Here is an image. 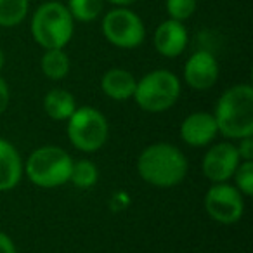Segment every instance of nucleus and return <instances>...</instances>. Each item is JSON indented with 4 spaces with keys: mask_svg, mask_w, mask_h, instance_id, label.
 <instances>
[{
    "mask_svg": "<svg viewBox=\"0 0 253 253\" xmlns=\"http://www.w3.org/2000/svg\"><path fill=\"white\" fill-rule=\"evenodd\" d=\"M71 18L80 23H92L104 11V0H68Z\"/></svg>",
    "mask_w": 253,
    "mask_h": 253,
    "instance_id": "nucleus-19",
    "label": "nucleus"
},
{
    "mask_svg": "<svg viewBox=\"0 0 253 253\" xmlns=\"http://www.w3.org/2000/svg\"><path fill=\"white\" fill-rule=\"evenodd\" d=\"M30 0H0V26L14 28L26 19Z\"/></svg>",
    "mask_w": 253,
    "mask_h": 253,
    "instance_id": "nucleus-17",
    "label": "nucleus"
},
{
    "mask_svg": "<svg viewBox=\"0 0 253 253\" xmlns=\"http://www.w3.org/2000/svg\"><path fill=\"white\" fill-rule=\"evenodd\" d=\"M198 9V0H165V11L170 19L187 21Z\"/></svg>",
    "mask_w": 253,
    "mask_h": 253,
    "instance_id": "nucleus-20",
    "label": "nucleus"
},
{
    "mask_svg": "<svg viewBox=\"0 0 253 253\" xmlns=\"http://www.w3.org/2000/svg\"><path fill=\"white\" fill-rule=\"evenodd\" d=\"M218 135L213 113L194 111L180 123V139L191 148H205Z\"/></svg>",
    "mask_w": 253,
    "mask_h": 253,
    "instance_id": "nucleus-11",
    "label": "nucleus"
},
{
    "mask_svg": "<svg viewBox=\"0 0 253 253\" xmlns=\"http://www.w3.org/2000/svg\"><path fill=\"white\" fill-rule=\"evenodd\" d=\"M135 77L128 70L123 68H111L101 78V90L106 97L113 101H128L134 97L135 90Z\"/></svg>",
    "mask_w": 253,
    "mask_h": 253,
    "instance_id": "nucleus-14",
    "label": "nucleus"
},
{
    "mask_svg": "<svg viewBox=\"0 0 253 253\" xmlns=\"http://www.w3.org/2000/svg\"><path fill=\"white\" fill-rule=\"evenodd\" d=\"M205 210L218 224H236L245 213V196L227 182L213 184L205 194Z\"/></svg>",
    "mask_w": 253,
    "mask_h": 253,
    "instance_id": "nucleus-8",
    "label": "nucleus"
},
{
    "mask_svg": "<svg viewBox=\"0 0 253 253\" xmlns=\"http://www.w3.org/2000/svg\"><path fill=\"white\" fill-rule=\"evenodd\" d=\"M40 70L45 75V78L52 82L64 80L71 70L70 56L64 52V49H47L43 50L40 57Z\"/></svg>",
    "mask_w": 253,
    "mask_h": 253,
    "instance_id": "nucleus-16",
    "label": "nucleus"
},
{
    "mask_svg": "<svg viewBox=\"0 0 253 253\" xmlns=\"http://www.w3.org/2000/svg\"><path fill=\"white\" fill-rule=\"evenodd\" d=\"M73 158L59 146H42L35 149L23 165L25 175L42 189H56L70 182Z\"/></svg>",
    "mask_w": 253,
    "mask_h": 253,
    "instance_id": "nucleus-4",
    "label": "nucleus"
},
{
    "mask_svg": "<svg viewBox=\"0 0 253 253\" xmlns=\"http://www.w3.org/2000/svg\"><path fill=\"white\" fill-rule=\"evenodd\" d=\"M236 148H238V155L241 162H253V135L239 139V146H236Z\"/></svg>",
    "mask_w": 253,
    "mask_h": 253,
    "instance_id": "nucleus-22",
    "label": "nucleus"
},
{
    "mask_svg": "<svg viewBox=\"0 0 253 253\" xmlns=\"http://www.w3.org/2000/svg\"><path fill=\"white\" fill-rule=\"evenodd\" d=\"M66 135L75 149L82 153H95L109 137V123L99 109L82 106L66 120Z\"/></svg>",
    "mask_w": 253,
    "mask_h": 253,
    "instance_id": "nucleus-6",
    "label": "nucleus"
},
{
    "mask_svg": "<svg viewBox=\"0 0 253 253\" xmlns=\"http://www.w3.org/2000/svg\"><path fill=\"white\" fill-rule=\"evenodd\" d=\"M153 43H155L156 52L172 59V57H179L186 50L189 43V33L184 23L169 18L160 23V26L156 28L153 35Z\"/></svg>",
    "mask_w": 253,
    "mask_h": 253,
    "instance_id": "nucleus-12",
    "label": "nucleus"
},
{
    "mask_svg": "<svg viewBox=\"0 0 253 253\" xmlns=\"http://www.w3.org/2000/svg\"><path fill=\"white\" fill-rule=\"evenodd\" d=\"M135 167L144 182L160 189L179 186L189 170L186 155L169 142H155L144 148Z\"/></svg>",
    "mask_w": 253,
    "mask_h": 253,
    "instance_id": "nucleus-1",
    "label": "nucleus"
},
{
    "mask_svg": "<svg viewBox=\"0 0 253 253\" xmlns=\"http://www.w3.org/2000/svg\"><path fill=\"white\" fill-rule=\"evenodd\" d=\"M104 2H109V4L116 5V7H128V5L135 4L137 0H104Z\"/></svg>",
    "mask_w": 253,
    "mask_h": 253,
    "instance_id": "nucleus-25",
    "label": "nucleus"
},
{
    "mask_svg": "<svg viewBox=\"0 0 253 253\" xmlns=\"http://www.w3.org/2000/svg\"><path fill=\"white\" fill-rule=\"evenodd\" d=\"M77 109V99L64 88H50L43 95V111L54 122H66Z\"/></svg>",
    "mask_w": 253,
    "mask_h": 253,
    "instance_id": "nucleus-15",
    "label": "nucleus"
},
{
    "mask_svg": "<svg viewBox=\"0 0 253 253\" xmlns=\"http://www.w3.org/2000/svg\"><path fill=\"white\" fill-rule=\"evenodd\" d=\"M213 118L218 134L231 141L253 135V87L238 84L229 87L218 97Z\"/></svg>",
    "mask_w": 253,
    "mask_h": 253,
    "instance_id": "nucleus-2",
    "label": "nucleus"
},
{
    "mask_svg": "<svg viewBox=\"0 0 253 253\" xmlns=\"http://www.w3.org/2000/svg\"><path fill=\"white\" fill-rule=\"evenodd\" d=\"M19 151L12 142L0 137V193H7L18 187L25 170Z\"/></svg>",
    "mask_w": 253,
    "mask_h": 253,
    "instance_id": "nucleus-13",
    "label": "nucleus"
},
{
    "mask_svg": "<svg viewBox=\"0 0 253 253\" xmlns=\"http://www.w3.org/2000/svg\"><path fill=\"white\" fill-rule=\"evenodd\" d=\"M4 66H5V54H4V50L0 49V71L4 70Z\"/></svg>",
    "mask_w": 253,
    "mask_h": 253,
    "instance_id": "nucleus-26",
    "label": "nucleus"
},
{
    "mask_svg": "<svg viewBox=\"0 0 253 253\" xmlns=\"http://www.w3.org/2000/svg\"><path fill=\"white\" fill-rule=\"evenodd\" d=\"M180 80L170 70H153L137 80L134 101L148 113H163L180 97Z\"/></svg>",
    "mask_w": 253,
    "mask_h": 253,
    "instance_id": "nucleus-5",
    "label": "nucleus"
},
{
    "mask_svg": "<svg viewBox=\"0 0 253 253\" xmlns=\"http://www.w3.org/2000/svg\"><path fill=\"white\" fill-rule=\"evenodd\" d=\"M32 37L43 50L64 49L75 33V19L64 4L50 0L37 7L32 16Z\"/></svg>",
    "mask_w": 253,
    "mask_h": 253,
    "instance_id": "nucleus-3",
    "label": "nucleus"
},
{
    "mask_svg": "<svg viewBox=\"0 0 253 253\" xmlns=\"http://www.w3.org/2000/svg\"><path fill=\"white\" fill-rule=\"evenodd\" d=\"M99 180V170L94 162L90 160H78L73 162L70 173V182L78 189H90L97 184Z\"/></svg>",
    "mask_w": 253,
    "mask_h": 253,
    "instance_id": "nucleus-18",
    "label": "nucleus"
},
{
    "mask_svg": "<svg viewBox=\"0 0 253 253\" xmlns=\"http://www.w3.org/2000/svg\"><path fill=\"white\" fill-rule=\"evenodd\" d=\"M217 57L210 50H196L184 64V82L194 90H208L218 80Z\"/></svg>",
    "mask_w": 253,
    "mask_h": 253,
    "instance_id": "nucleus-10",
    "label": "nucleus"
},
{
    "mask_svg": "<svg viewBox=\"0 0 253 253\" xmlns=\"http://www.w3.org/2000/svg\"><path fill=\"white\" fill-rule=\"evenodd\" d=\"M0 253H18L14 241L4 231H0Z\"/></svg>",
    "mask_w": 253,
    "mask_h": 253,
    "instance_id": "nucleus-24",
    "label": "nucleus"
},
{
    "mask_svg": "<svg viewBox=\"0 0 253 253\" xmlns=\"http://www.w3.org/2000/svg\"><path fill=\"white\" fill-rule=\"evenodd\" d=\"M239 158L238 148L232 142H218L213 144L203 156V163H201V170L203 175L207 177L210 182H227L232 179V173L238 169Z\"/></svg>",
    "mask_w": 253,
    "mask_h": 253,
    "instance_id": "nucleus-9",
    "label": "nucleus"
},
{
    "mask_svg": "<svg viewBox=\"0 0 253 253\" xmlns=\"http://www.w3.org/2000/svg\"><path fill=\"white\" fill-rule=\"evenodd\" d=\"M9 102H11V90H9L7 82L0 77V115H4L5 113Z\"/></svg>",
    "mask_w": 253,
    "mask_h": 253,
    "instance_id": "nucleus-23",
    "label": "nucleus"
},
{
    "mask_svg": "<svg viewBox=\"0 0 253 253\" xmlns=\"http://www.w3.org/2000/svg\"><path fill=\"white\" fill-rule=\"evenodd\" d=\"M234 187L245 198L253 194V162H239L238 169L232 173Z\"/></svg>",
    "mask_w": 253,
    "mask_h": 253,
    "instance_id": "nucleus-21",
    "label": "nucleus"
},
{
    "mask_svg": "<svg viewBox=\"0 0 253 253\" xmlns=\"http://www.w3.org/2000/svg\"><path fill=\"white\" fill-rule=\"evenodd\" d=\"M102 35L118 49H135L146 39L144 21L128 7H115L102 18Z\"/></svg>",
    "mask_w": 253,
    "mask_h": 253,
    "instance_id": "nucleus-7",
    "label": "nucleus"
}]
</instances>
